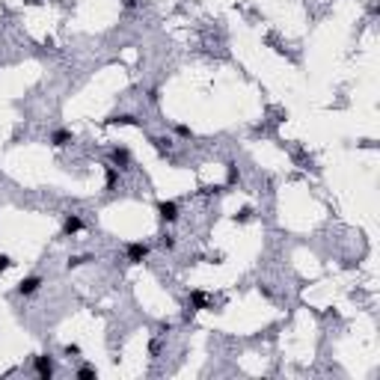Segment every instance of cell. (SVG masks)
Returning <instances> with one entry per match:
<instances>
[{
	"label": "cell",
	"instance_id": "1",
	"mask_svg": "<svg viewBox=\"0 0 380 380\" xmlns=\"http://www.w3.org/2000/svg\"><path fill=\"white\" fill-rule=\"evenodd\" d=\"M125 256H128V262L131 264H140L146 256H148V244H140V241H131L128 247H125Z\"/></svg>",
	"mask_w": 380,
	"mask_h": 380
},
{
	"label": "cell",
	"instance_id": "2",
	"mask_svg": "<svg viewBox=\"0 0 380 380\" xmlns=\"http://www.w3.org/2000/svg\"><path fill=\"white\" fill-rule=\"evenodd\" d=\"M33 368H36V374H39L42 380H51V377H54V359H51L48 353H42V356H36V362H33Z\"/></svg>",
	"mask_w": 380,
	"mask_h": 380
},
{
	"label": "cell",
	"instance_id": "3",
	"mask_svg": "<svg viewBox=\"0 0 380 380\" xmlns=\"http://www.w3.org/2000/svg\"><path fill=\"white\" fill-rule=\"evenodd\" d=\"M158 217H161L164 223H175V220H178V205H175V202H167V199L158 202Z\"/></svg>",
	"mask_w": 380,
	"mask_h": 380
},
{
	"label": "cell",
	"instance_id": "4",
	"mask_svg": "<svg viewBox=\"0 0 380 380\" xmlns=\"http://www.w3.org/2000/svg\"><path fill=\"white\" fill-rule=\"evenodd\" d=\"M84 229V220L78 217V214H65V220H62V235L68 238V235H78Z\"/></svg>",
	"mask_w": 380,
	"mask_h": 380
},
{
	"label": "cell",
	"instance_id": "5",
	"mask_svg": "<svg viewBox=\"0 0 380 380\" xmlns=\"http://www.w3.org/2000/svg\"><path fill=\"white\" fill-rule=\"evenodd\" d=\"M39 285H42V276H24L21 282H18V294H24V297H30V294H36L39 291Z\"/></svg>",
	"mask_w": 380,
	"mask_h": 380
},
{
	"label": "cell",
	"instance_id": "6",
	"mask_svg": "<svg viewBox=\"0 0 380 380\" xmlns=\"http://www.w3.org/2000/svg\"><path fill=\"white\" fill-rule=\"evenodd\" d=\"M110 158H113V167H119V170H125V167L131 164V151H128L125 146H116Z\"/></svg>",
	"mask_w": 380,
	"mask_h": 380
},
{
	"label": "cell",
	"instance_id": "7",
	"mask_svg": "<svg viewBox=\"0 0 380 380\" xmlns=\"http://www.w3.org/2000/svg\"><path fill=\"white\" fill-rule=\"evenodd\" d=\"M107 125H134V128H137L140 122H137V116H131V113H119V116H110Z\"/></svg>",
	"mask_w": 380,
	"mask_h": 380
},
{
	"label": "cell",
	"instance_id": "8",
	"mask_svg": "<svg viewBox=\"0 0 380 380\" xmlns=\"http://www.w3.org/2000/svg\"><path fill=\"white\" fill-rule=\"evenodd\" d=\"M116 181H119V167H113V164H110V167L104 170V187H107V190H113V187H116Z\"/></svg>",
	"mask_w": 380,
	"mask_h": 380
},
{
	"label": "cell",
	"instance_id": "9",
	"mask_svg": "<svg viewBox=\"0 0 380 380\" xmlns=\"http://www.w3.org/2000/svg\"><path fill=\"white\" fill-rule=\"evenodd\" d=\"M190 306H193V309H205V306H208V297H205L202 291H190Z\"/></svg>",
	"mask_w": 380,
	"mask_h": 380
},
{
	"label": "cell",
	"instance_id": "10",
	"mask_svg": "<svg viewBox=\"0 0 380 380\" xmlns=\"http://www.w3.org/2000/svg\"><path fill=\"white\" fill-rule=\"evenodd\" d=\"M51 143H54V146H65V143H71V131H54V134H51Z\"/></svg>",
	"mask_w": 380,
	"mask_h": 380
},
{
	"label": "cell",
	"instance_id": "11",
	"mask_svg": "<svg viewBox=\"0 0 380 380\" xmlns=\"http://www.w3.org/2000/svg\"><path fill=\"white\" fill-rule=\"evenodd\" d=\"M238 178H241L238 167H235V164H229V173H226V184H238Z\"/></svg>",
	"mask_w": 380,
	"mask_h": 380
},
{
	"label": "cell",
	"instance_id": "12",
	"mask_svg": "<svg viewBox=\"0 0 380 380\" xmlns=\"http://www.w3.org/2000/svg\"><path fill=\"white\" fill-rule=\"evenodd\" d=\"M78 377H81V380H92V377H95V368L84 365V368H78Z\"/></svg>",
	"mask_w": 380,
	"mask_h": 380
},
{
	"label": "cell",
	"instance_id": "13",
	"mask_svg": "<svg viewBox=\"0 0 380 380\" xmlns=\"http://www.w3.org/2000/svg\"><path fill=\"white\" fill-rule=\"evenodd\" d=\"M92 256H74V259H68V267H81V264H87Z\"/></svg>",
	"mask_w": 380,
	"mask_h": 380
},
{
	"label": "cell",
	"instance_id": "14",
	"mask_svg": "<svg viewBox=\"0 0 380 380\" xmlns=\"http://www.w3.org/2000/svg\"><path fill=\"white\" fill-rule=\"evenodd\" d=\"M250 217H253V208H241V211L235 214V220H238V223H247Z\"/></svg>",
	"mask_w": 380,
	"mask_h": 380
},
{
	"label": "cell",
	"instance_id": "15",
	"mask_svg": "<svg viewBox=\"0 0 380 380\" xmlns=\"http://www.w3.org/2000/svg\"><path fill=\"white\" fill-rule=\"evenodd\" d=\"M151 143H155V148H158V151H170V140H164V137L151 140Z\"/></svg>",
	"mask_w": 380,
	"mask_h": 380
},
{
	"label": "cell",
	"instance_id": "16",
	"mask_svg": "<svg viewBox=\"0 0 380 380\" xmlns=\"http://www.w3.org/2000/svg\"><path fill=\"white\" fill-rule=\"evenodd\" d=\"M161 250H175V241L167 235V238H161Z\"/></svg>",
	"mask_w": 380,
	"mask_h": 380
},
{
	"label": "cell",
	"instance_id": "17",
	"mask_svg": "<svg viewBox=\"0 0 380 380\" xmlns=\"http://www.w3.org/2000/svg\"><path fill=\"white\" fill-rule=\"evenodd\" d=\"M9 267H12V259H9V256H0V273L9 270Z\"/></svg>",
	"mask_w": 380,
	"mask_h": 380
},
{
	"label": "cell",
	"instance_id": "18",
	"mask_svg": "<svg viewBox=\"0 0 380 380\" xmlns=\"http://www.w3.org/2000/svg\"><path fill=\"white\" fill-rule=\"evenodd\" d=\"M78 353H81L78 345H65V356H78Z\"/></svg>",
	"mask_w": 380,
	"mask_h": 380
},
{
	"label": "cell",
	"instance_id": "19",
	"mask_svg": "<svg viewBox=\"0 0 380 380\" xmlns=\"http://www.w3.org/2000/svg\"><path fill=\"white\" fill-rule=\"evenodd\" d=\"M175 134H178V137H190V128H187V125H175Z\"/></svg>",
	"mask_w": 380,
	"mask_h": 380
},
{
	"label": "cell",
	"instance_id": "20",
	"mask_svg": "<svg viewBox=\"0 0 380 380\" xmlns=\"http://www.w3.org/2000/svg\"><path fill=\"white\" fill-rule=\"evenodd\" d=\"M125 6H128V9H134V6H137V0H125Z\"/></svg>",
	"mask_w": 380,
	"mask_h": 380
}]
</instances>
